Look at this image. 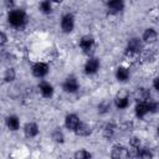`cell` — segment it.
<instances>
[{
  "label": "cell",
  "mask_w": 159,
  "mask_h": 159,
  "mask_svg": "<svg viewBox=\"0 0 159 159\" xmlns=\"http://www.w3.org/2000/svg\"><path fill=\"white\" fill-rule=\"evenodd\" d=\"M9 22L15 26V27H20L24 22H25V14L21 10H14L9 14Z\"/></svg>",
  "instance_id": "obj_1"
},
{
  "label": "cell",
  "mask_w": 159,
  "mask_h": 159,
  "mask_svg": "<svg viewBox=\"0 0 159 159\" xmlns=\"http://www.w3.org/2000/svg\"><path fill=\"white\" fill-rule=\"evenodd\" d=\"M47 72H48V67H47L46 63L39 62V63L34 65V67H32V73H34L36 77H43Z\"/></svg>",
  "instance_id": "obj_2"
},
{
  "label": "cell",
  "mask_w": 159,
  "mask_h": 159,
  "mask_svg": "<svg viewBox=\"0 0 159 159\" xmlns=\"http://www.w3.org/2000/svg\"><path fill=\"white\" fill-rule=\"evenodd\" d=\"M61 26H62V30L65 32H70L72 29H73V16L67 14L62 17V21H61Z\"/></svg>",
  "instance_id": "obj_3"
},
{
  "label": "cell",
  "mask_w": 159,
  "mask_h": 159,
  "mask_svg": "<svg viewBox=\"0 0 159 159\" xmlns=\"http://www.w3.org/2000/svg\"><path fill=\"white\" fill-rule=\"evenodd\" d=\"M112 157L113 158H128L129 152L123 145H116L112 149Z\"/></svg>",
  "instance_id": "obj_4"
},
{
  "label": "cell",
  "mask_w": 159,
  "mask_h": 159,
  "mask_svg": "<svg viewBox=\"0 0 159 159\" xmlns=\"http://www.w3.org/2000/svg\"><path fill=\"white\" fill-rule=\"evenodd\" d=\"M93 42H94L93 37H91V36H84V37L81 39L80 46H81V48H82L84 52H89L91 48H92V46H93Z\"/></svg>",
  "instance_id": "obj_5"
},
{
  "label": "cell",
  "mask_w": 159,
  "mask_h": 159,
  "mask_svg": "<svg viewBox=\"0 0 159 159\" xmlns=\"http://www.w3.org/2000/svg\"><path fill=\"white\" fill-rule=\"evenodd\" d=\"M150 97V93L148 89L145 88H138L135 92H134V98L139 102H147Z\"/></svg>",
  "instance_id": "obj_6"
},
{
  "label": "cell",
  "mask_w": 159,
  "mask_h": 159,
  "mask_svg": "<svg viewBox=\"0 0 159 159\" xmlns=\"http://www.w3.org/2000/svg\"><path fill=\"white\" fill-rule=\"evenodd\" d=\"M63 88H65L66 92H75L78 88V83H77L76 78L75 77H68L63 83Z\"/></svg>",
  "instance_id": "obj_7"
},
{
  "label": "cell",
  "mask_w": 159,
  "mask_h": 159,
  "mask_svg": "<svg viewBox=\"0 0 159 159\" xmlns=\"http://www.w3.org/2000/svg\"><path fill=\"white\" fill-rule=\"evenodd\" d=\"M98 67H99L98 60H96V58H91V60L87 61V63H86V66H84V70H86V73L92 75V73L97 72Z\"/></svg>",
  "instance_id": "obj_8"
},
{
  "label": "cell",
  "mask_w": 159,
  "mask_h": 159,
  "mask_svg": "<svg viewBox=\"0 0 159 159\" xmlns=\"http://www.w3.org/2000/svg\"><path fill=\"white\" fill-rule=\"evenodd\" d=\"M108 9L113 14L119 12L123 9V0H108Z\"/></svg>",
  "instance_id": "obj_9"
},
{
  "label": "cell",
  "mask_w": 159,
  "mask_h": 159,
  "mask_svg": "<svg viewBox=\"0 0 159 159\" xmlns=\"http://www.w3.org/2000/svg\"><path fill=\"white\" fill-rule=\"evenodd\" d=\"M78 124H80V120H78L77 116H75V114H70V116L66 117V127H67L68 129H71V130H76V128H77Z\"/></svg>",
  "instance_id": "obj_10"
},
{
  "label": "cell",
  "mask_w": 159,
  "mask_h": 159,
  "mask_svg": "<svg viewBox=\"0 0 159 159\" xmlns=\"http://www.w3.org/2000/svg\"><path fill=\"white\" fill-rule=\"evenodd\" d=\"M140 48H142V43H140V41H139L138 39H132V40H129L127 50L133 51V52H138V53H139Z\"/></svg>",
  "instance_id": "obj_11"
},
{
  "label": "cell",
  "mask_w": 159,
  "mask_h": 159,
  "mask_svg": "<svg viewBox=\"0 0 159 159\" xmlns=\"http://www.w3.org/2000/svg\"><path fill=\"white\" fill-rule=\"evenodd\" d=\"M25 134H26V137H35L36 134H37V132H39V129H37V125L35 124V123H27L26 125H25Z\"/></svg>",
  "instance_id": "obj_12"
},
{
  "label": "cell",
  "mask_w": 159,
  "mask_h": 159,
  "mask_svg": "<svg viewBox=\"0 0 159 159\" xmlns=\"http://www.w3.org/2000/svg\"><path fill=\"white\" fill-rule=\"evenodd\" d=\"M135 112L138 117H143L145 113L149 112V106L147 102H139V104L135 107Z\"/></svg>",
  "instance_id": "obj_13"
},
{
  "label": "cell",
  "mask_w": 159,
  "mask_h": 159,
  "mask_svg": "<svg viewBox=\"0 0 159 159\" xmlns=\"http://www.w3.org/2000/svg\"><path fill=\"white\" fill-rule=\"evenodd\" d=\"M76 133H77V135L86 137V135H88L91 133V128L87 124H84V123H80L77 125V128H76Z\"/></svg>",
  "instance_id": "obj_14"
},
{
  "label": "cell",
  "mask_w": 159,
  "mask_h": 159,
  "mask_svg": "<svg viewBox=\"0 0 159 159\" xmlns=\"http://www.w3.org/2000/svg\"><path fill=\"white\" fill-rule=\"evenodd\" d=\"M39 88H40V91H41V93H42L43 97H51V94H52V87H51V84H48L46 82H42L39 86Z\"/></svg>",
  "instance_id": "obj_15"
},
{
  "label": "cell",
  "mask_w": 159,
  "mask_h": 159,
  "mask_svg": "<svg viewBox=\"0 0 159 159\" xmlns=\"http://www.w3.org/2000/svg\"><path fill=\"white\" fill-rule=\"evenodd\" d=\"M143 39H144L145 42H154L155 39H157V32L153 29H148V30H145V32L143 35Z\"/></svg>",
  "instance_id": "obj_16"
},
{
  "label": "cell",
  "mask_w": 159,
  "mask_h": 159,
  "mask_svg": "<svg viewBox=\"0 0 159 159\" xmlns=\"http://www.w3.org/2000/svg\"><path fill=\"white\" fill-rule=\"evenodd\" d=\"M116 106L118 108H125L128 106V97L125 93H123L122 96H118L116 98Z\"/></svg>",
  "instance_id": "obj_17"
},
{
  "label": "cell",
  "mask_w": 159,
  "mask_h": 159,
  "mask_svg": "<svg viewBox=\"0 0 159 159\" xmlns=\"http://www.w3.org/2000/svg\"><path fill=\"white\" fill-rule=\"evenodd\" d=\"M6 123H7V127H9L11 130H16V129L19 128V119H17L16 117H14V116L9 117L7 120H6Z\"/></svg>",
  "instance_id": "obj_18"
},
{
  "label": "cell",
  "mask_w": 159,
  "mask_h": 159,
  "mask_svg": "<svg viewBox=\"0 0 159 159\" xmlns=\"http://www.w3.org/2000/svg\"><path fill=\"white\" fill-rule=\"evenodd\" d=\"M114 129H116L114 124H113V123H108V124L104 127V130H103V134H104V137H107V138H111V137L113 135V133H114Z\"/></svg>",
  "instance_id": "obj_19"
},
{
  "label": "cell",
  "mask_w": 159,
  "mask_h": 159,
  "mask_svg": "<svg viewBox=\"0 0 159 159\" xmlns=\"http://www.w3.org/2000/svg\"><path fill=\"white\" fill-rule=\"evenodd\" d=\"M117 78H118L119 81H125V80L128 78V71H127L125 68H123V67L118 68V70H117Z\"/></svg>",
  "instance_id": "obj_20"
},
{
  "label": "cell",
  "mask_w": 159,
  "mask_h": 159,
  "mask_svg": "<svg viewBox=\"0 0 159 159\" xmlns=\"http://www.w3.org/2000/svg\"><path fill=\"white\" fill-rule=\"evenodd\" d=\"M40 7H41L42 12L48 14V12L51 11V4H50V0H43V1L40 4Z\"/></svg>",
  "instance_id": "obj_21"
},
{
  "label": "cell",
  "mask_w": 159,
  "mask_h": 159,
  "mask_svg": "<svg viewBox=\"0 0 159 159\" xmlns=\"http://www.w3.org/2000/svg\"><path fill=\"white\" fill-rule=\"evenodd\" d=\"M52 138H53V140L57 142V143H62V142H63V134H62V132L58 130V129L52 133Z\"/></svg>",
  "instance_id": "obj_22"
},
{
  "label": "cell",
  "mask_w": 159,
  "mask_h": 159,
  "mask_svg": "<svg viewBox=\"0 0 159 159\" xmlns=\"http://www.w3.org/2000/svg\"><path fill=\"white\" fill-rule=\"evenodd\" d=\"M138 157H139V158H152L153 154L149 152V149L143 148V149H140V150L138 152Z\"/></svg>",
  "instance_id": "obj_23"
},
{
  "label": "cell",
  "mask_w": 159,
  "mask_h": 159,
  "mask_svg": "<svg viewBox=\"0 0 159 159\" xmlns=\"http://www.w3.org/2000/svg\"><path fill=\"white\" fill-rule=\"evenodd\" d=\"M75 158H77V159H87V158H91V154L88 152H86V150H80V152H77L75 154Z\"/></svg>",
  "instance_id": "obj_24"
},
{
  "label": "cell",
  "mask_w": 159,
  "mask_h": 159,
  "mask_svg": "<svg viewBox=\"0 0 159 159\" xmlns=\"http://www.w3.org/2000/svg\"><path fill=\"white\" fill-rule=\"evenodd\" d=\"M14 78H15V72H14V70H12V68L6 70V72H5V80H6V81H12Z\"/></svg>",
  "instance_id": "obj_25"
},
{
  "label": "cell",
  "mask_w": 159,
  "mask_h": 159,
  "mask_svg": "<svg viewBox=\"0 0 159 159\" xmlns=\"http://www.w3.org/2000/svg\"><path fill=\"white\" fill-rule=\"evenodd\" d=\"M148 106H149V112L159 111V102H152V103H148Z\"/></svg>",
  "instance_id": "obj_26"
},
{
  "label": "cell",
  "mask_w": 159,
  "mask_h": 159,
  "mask_svg": "<svg viewBox=\"0 0 159 159\" xmlns=\"http://www.w3.org/2000/svg\"><path fill=\"white\" fill-rule=\"evenodd\" d=\"M139 145H140V140L138 138L134 137L130 139V148H139Z\"/></svg>",
  "instance_id": "obj_27"
},
{
  "label": "cell",
  "mask_w": 159,
  "mask_h": 159,
  "mask_svg": "<svg viewBox=\"0 0 159 159\" xmlns=\"http://www.w3.org/2000/svg\"><path fill=\"white\" fill-rule=\"evenodd\" d=\"M98 108H99L101 112H106V109L108 108V104H107V103H102V104L98 106Z\"/></svg>",
  "instance_id": "obj_28"
},
{
  "label": "cell",
  "mask_w": 159,
  "mask_h": 159,
  "mask_svg": "<svg viewBox=\"0 0 159 159\" xmlns=\"http://www.w3.org/2000/svg\"><path fill=\"white\" fill-rule=\"evenodd\" d=\"M153 84H154V88L159 92V77H157V78L154 80V83H153Z\"/></svg>",
  "instance_id": "obj_29"
},
{
  "label": "cell",
  "mask_w": 159,
  "mask_h": 159,
  "mask_svg": "<svg viewBox=\"0 0 159 159\" xmlns=\"http://www.w3.org/2000/svg\"><path fill=\"white\" fill-rule=\"evenodd\" d=\"M5 42H6V37H5L4 34H1V45H4Z\"/></svg>",
  "instance_id": "obj_30"
},
{
  "label": "cell",
  "mask_w": 159,
  "mask_h": 159,
  "mask_svg": "<svg viewBox=\"0 0 159 159\" xmlns=\"http://www.w3.org/2000/svg\"><path fill=\"white\" fill-rule=\"evenodd\" d=\"M55 1H56V2H60V1H62V0H55Z\"/></svg>",
  "instance_id": "obj_31"
},
{
  "label": "cell",
  "mask_w": 159,
  "mask_h": 159,
  "mask_svg": "<svg viewBox=\"0 0 159 159\" xmlns=\"http://www.w3.org/2000/svg\"><path fill=\"white\" fill-rule=\"evenodd\" d=\"M158 135H159V127H158Z\"/></svg>",
  "instance_id": "obj_32"
}]
</instances>
